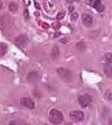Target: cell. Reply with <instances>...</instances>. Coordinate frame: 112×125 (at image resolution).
I'll return each instance as SVG.
<instances>
[{
  "label": "cell",
  "mask_w": 112,
  "mask_h": 125,
  "mask_svg": "<svg viewBox=\"0 0 112 125\" xmlns=\"http://www.w3.org/2000/svg\"><path fill=\"white\" fill-rule=\"evenodd\" d=\"M59 53H60V50H59V48L55 46L53 48V50H51V57L53 59H56V57H59Z\"/></svg>",
  "instance_id": "11"
},
{
  "label": "cell",
  "mask_w": 112,
  "mask_h": 125,
  "mask_svg": "<svg viewBox=\"0 0 112 125\" xmlns=\"http://www.w3.org/2000/svg\"><path fill=\"white\" fill-rule=\"evenodd\" d=\"M64 125H72V124H71V123H65Z\"/></svg>",
  "instance_id": "23"
},
{
  "label": "cell",
  "mask_w": 112,
  "mask_h": 125,
  "mask_svg": "<svg viewBox=\"0 0 112 125\" xmlns=\"http://www.w3.org/2000/svg\"><path fill=\"white\" fill-rule=\"evenodd\" d=\"M56 73H57V75H59L62 80H64V81L70 82L71 80H72V75H71V73H70L69 69H65V68H59V69L56 70Z\"/></svg>",
  "instance_id": "2"
},
{
  "label": "cell",
  "mask_w": 112,
  "mask_h": 125,
  "mask_svg": "<svg viewBox=\"0 0 112 125\" xmlns=\"http://www.w3.org/2000/svg\"><path fill=\"white\" fill-rule=\"evenodd\" d=\"M105 60H106V64H112V57H111V53H107L105 55Z\"/></svg>",
  "instance_id": "14"
},
{
  "label": "cell",
  "mask_w": 112,
  "mask_h": 125,
  "mask_svg": "<svg viewBox=\"0 0 112 125\" xmlns=\"http://www.w3.org/2000/svg\"><path fill=\"white\" fill-rule=\"evenodd\" d=\"M7 52V47L5 43H0V55H5Z\"/></svg>",
  "instance_id": "12"
},
{
  "label": "cell",
  "mask_w": 112,
  "mask_h": 125,
  "mask_svg": "<svg viewBox=\"0 0 112 125\" xmlns=\"http://www.w3.org/2000/svg\"><path fill=\"white\" fill-rule=\"evenodd\" d=\"M69 11L71 12V13H72V12H74V7H72V6H70V7H69Z\"/></svg>",
  "instance_id": "20"
},
{
  "label": "cell",
  "mask_w": 112,
  "mask_h": 125,
  "mask_svg": "<svg viewBox=\"0 0 112 125\" xmlns=\"http://www.w3.org/2000/svg\"><path fill=\"white\" fill-rule=\"evenodd\" d=\"M70 118L74 122H81V120L84 119V114L80 110H74L70 112Z\"/></svg>",
  "instance_id": "4"
},
{
  "label": "cell",
  "mask_w": 112,
  "mask_h": 125,
  "mask_svg": "<svg viewBox=\"0 0 112 125\" xmlns=\"http://www.w3.org/2000/svg\"><path fill=\"white\" fill-rule=\"evenodd\" d=\"M2 8V2H1V0H0V10Z\"/></svg>",
  "instance_id": "22"
},
{
  "label": "cell",
  "mask_w": 112,
  "mask_h": 125,
  "mask_svg": "<svg viewBox=\"0 0 112 125\" xmlns=\"http://www.w3.org/2000/svg\"><path fill=\"white\" fill-rule=\"evenodd\" d=\"M20 103H21L22 106H25V108H27V109H29V110H33L34 109V102H33L31 98H28V97H23L21 98V101H20Z\"/></svg>",
  "instance_id": "6"
},
{
  "label": "cell",
  "mask_w": 112,
  "mask_h": 125,
  "mask_svg": "<svg viewBox=\"0 0 112 125\" xmlns=\"http://www.w3.org/2000/svg\"><path fill=\"white\" fill-rule=\"evenodd\" d=\"M77 1H80V0H67L68 4H74V2H77Z\"/></svg>",
  "instance_id": "18"
},
{
  "label": "cell",
  "mask_w": 112,
  "mask_h": 125,
  "mask_svg": "<svg viewBox=\"0 0 112 125\" xmlns=\"http://www.w3.org/2000/svg\"><path fill=\"white\" fill-rule=\"evenodd\" d=\"M27 43H28V38H27V35H25V34H21V35H19V36L15 38V44H18V46L25 47Z\"/></svg>",
  "instance_id": "5"
},
{
  "label": "cell",
  "mask_w": 112,
  "mask_h": 125,
  "mask_svg": "<svg viewBox=\"0 0 112 125\" xmlns=\"http://www.w3.org/2000/svg\"><path fill=\"white\" fill-rule=\"evenodd\" d=\"M63 16H64V13H59V14H57V18H59V19H62Z\"/></svg>",
  "instance_id": "19"
},
{
  "label": "cell",
  "mask_w": 112,
  "mask_h": 125,
  "mask_svg": "<svg viewBox=\"0 0 112 125\" xmlns=\"http://www.w3.org/2000/svg\"><path fill=\"white\" fill-rule=\"evenodd\" d=\"M77 19H78V14H77V13H72V14H71V20L75 21V20H77Z\"/></svg>",
  "instance_id": "16"
},
{
  "label": "cell",
  "mask_w": 112,
  "mask_h": 125,
  "mask_svg": "<svg viewBox=\"0 0 112 125\" xmlns=\"http://www.w3.org/2000/svg\"><path fill=\"white\" fill-rule=\"evenodd\" d=\"M106 98H107V101H110V102L112 101V97H111V90H107V91H106Z\"/></svg>",
  "instance_id": "15"
},
{
  "label": "cell",
  "mask_w": 112,
  "mask_h": 125,
  "mask_svg": "<svg viewBox=\"0 0 112 125\" xmlns=\"http://www.w3.org/2000/svg\"><path fill=\"white\" fill-rule=\"evenodd\" d=\"M78 104L82 108H88L91 104V97L89 95H81L78 97Z\"/></svg>",
  "instance_id": "3"
},
{
  "label": "cell",
  "mask_w": 112,
  "mask_h": 125,
  "mask_svg": "<svg viewBox=\"0 0 112 125\" xmlns=\"http://www.w3.org/2000/svg\"><path fill=\"white\" fill-rule=\"evenodd\" d=\"M25 16H26V18H28V13H27V11H25Z\"/></svg>",
  "instance_id": "21"
},
{
  "label": "cell",
  "mask_w": 112,
  "mask_h": 125,
  "mask_svg": "<svg viewBox=\"0 0 112 125\" xmlns=\"http://www.w3.org/2000/svg\"><path fill=\"white\" fill-rule=\"evenodd\" d=\"M8 7H10V11H11L12 13H15V12L18 11V6H16V4H14V2H11Z\"/></svg>",
  "instance_id": "13"
},
{
  "label": "cell",
  "mask_w": 112,
  "mask_h": 125,
  "mask_svg": "<svg viewBox=\"0 0 112 125\" xmlns=\"http://www.w3.org/2000/svg\"><path fill=\"white\" fill-rule=\"evenodd\" d=\"M10 125H26V124H25V123H18V122H14V120H13V122L10 123Z\"/></svg>",
  "instance_id": "17"
},
{
  "label": "cell",
  "mask_w": 112,
  "mask_h": 125,
  "mask_svg": "<svg viewBox=\"0 0 112 125\" xmlns=\"http://www.w3.org/2000/svg\"><path fill=\"white\" fill-rule=\"evenodd\" d=\"M27 80L28 82H32V83H36L39 80H40V74L37 71H31L27 76Z\"/></svg>",
  "instance_id": "7"
},
{
  "label": "cell",
  "mask_w": 112,
  "mask_h": 125,
  "mask_svg": "<svg viewBox=\"0 0 112 125\" xmlns=\"http://www.w3.org/2000/svg\"><path fill=\"white\" fill-rule=\"evenodd\" d=\"M92 6L95 7V10L98 12H103L104 11V6L102 5V1L101 0H95L93 1V4H92Z\"/></svg>",
  "instance_id": "9"
},
{
  "label": "cell",
  "mask_w": 112,
  "mask_h": 125,
  "mask_svg": "<svg viewBox=\"0 0 112 125\" xmlns=\"http://www.w3.org/2000/svg\"><path fill=\"white\" fill-rule=\"evenodd\" d=\"M104 73L106 74L107 77H111V73H112L111 65H110V64H105V65H104Z\"/></svg>",
  "instance_id": "10"
},
{
  "label": "cell",
  "mask_w": 112,
  "mask_h": 125,
  "mask_svg": "<svg viewBox=\"0 0 112 125\" xmlns=\"http://www.w3.org/2000/svg\"><path fill=\"white\" fill-rule=\"evenodd\" d=\"M82 21H83V25H84V26L91 27L92 23H93V19H92V16L89 15V14H83V16H82Z\"/></svg>",
  "instance_id": "8"
},
{
  "label": "cell",
  "mask_w": 112,
  "mask_h": 125,
  "mask_svg": "<svg viewBox=\"0 0 112 125\" xmlns=\"http://www.w3.org/2000/svg\"><path fill=\"white\" fill-rule=\"evenodd\" d=\"M44 125H47V124H44Z\"/></svg>",
  "instance_id": "24"
},
{
  "label": "cell",
  "mask_w": 112,
  "mask_h": 125,
  "mask_svg": "<svg viewBox=\"0 0 112 125\" xmlns=\"http://www.w3.org/2000/svg\"><path fill=\"white\" fill-rule=\"evenodd\" d=\"M49 120L53 123V124H60V123H62V120H63V115L61 111L56 109H53L50 111V114H49Z\"/></svg>",
  "instance_id": "1"
}]
</instances>
